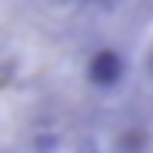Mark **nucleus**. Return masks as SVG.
Instances as JSON below:
<instances>
[{
	"instance_id": "f257e3e1",
	"label": "nucleus",
	"mask_w": 153,
	"mask_h": 153,
	"mask_svg": "<svg viewBox=\"0 0 153 153\" xmlns=\"http://www.w3.org/2000/svg\"><path fill=\"white\" fill-rule=\"evenodd\" d=\"M84 76H87V84L94 87V91L111 94L129 76V59H125L122 49H115V45H97L84 63Z\"/></svg>"
},
{
	"instance_id": "f03ea898",
	"label": "nucleus",
	"mask_w": 153,
	"mask_h": 153,
	"mask_svg": "<svg viewBox=\"0 0 153 153\" xmlns=\"http://www.w3.org/2000/svg\"><path fill=\"white\" fill-rule=\"evenodd\" d=\"M150 73H153V56H150Z\"/></svg>"
}]
</instances>
